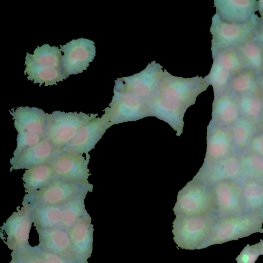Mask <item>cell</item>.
Here are the masks:
<instances>
[{"label": "cell", "instance_id": "obj_1", "mask_svg": "<svg viewBox=\"0 0 263 263\" xmlns=\"http://www.w3.org/2000/svg\"><path fill=\"white\" fill-rule=\"evenodd\" d=\"M62 51L57 46L44 44L37 46L33 54L27 52L24 74L28 80L40 86L57 85L67 78L62 68Z\"/></svg>", "mask_w": 263, "mask_h": 263}, {"label": "cell", "instance_id": "obj_2", "mask_svg": "<svg viewBox=\"0 0 263 263\" xmlns=\"http://www.w3.org/2000/svg\"><path fill=\"white\" fill-rule=\"evenodd\" d=\"M175 216L172 233L179 248L194 250L209 247L218 220L216 214L202 217Z\"/></svg>", "mask_w": 263, "mask_h": 263}, {"label": "cell", "instance_id": "obj_3", "mask_svg": "<svg viewBox=\"0 0 263 263\" xmlns=\"http://www.w3.org/2000/svg\"><path fill=\"white\" fill-rule=\"evenodd\" d=\"M173 210L175 215L202 217L216 214L212 187L193 179L178 192Z\"/></svg>", "mask_w": 263, "mask_h": 263}, {"label": "cell", "instance_id": "obj_4", "mask_svg": "<svg viewBox=\"0 0 263 263\" xmlns=\"http://www.w3.org/2000/svg\"><path fill=\"white\" fill-rule=\"evenodd\" d=\"M97 117V114L76 111L65 112L58 110L47 113L45 138L61 152L82 127Z\"/></svg>", "mask_w": 263, "mask_h": 263}, {"label": "cell", "instance_id": "obj_5", "mask_svg": "<svg viewBox=\"0 0 263 263\" xmlns=\"http://www.w3.org/2000/svg\"><path fill=\"white\" fill-rule=\"evenodd\" d=\"M90 183L55 180L49 185L35 192L26 194L22 205L29 207L42 205H62L79 196L92 192Z\"/></svg>", "mask_w": 263, "mask_h": 263}, {"label": "cell", "instance_id": "obj_6", "mask_svg": "<svg viewBox=\"0 0 263 263\" xmlns=\"http://www.w3.org/2000/svg\"><path fill=\"white\" fill-rule=\"evenodd\" d=\"M263 214L246 213L218 218L209 247L263 233Z\"/></svg>", "mask_w": 263, "mask_h": 263}, {"label": "cell", "instance_id": "obj_7", "mask_svg": "<svg viewBox=\"0 0 263 263\" xmlns=\"http://www.w3.org/2000/svg\"><path fill=\"white\" fill-rule=\"evenodd\" d=\"M63 53L62 58L64 74L70 75L82 73L87 69L96 56L95 43L93 41L80 38L60 45Z\"/></svg>", "mask_w": 263, "mask_h": 263}, {"label": "cell", "instance_id": "obj_8", "mask_svg": "<svg viewBox=\"0 0 263 263\" xmlns=\"http://www.w3.org/2000/svg\"><path fill=\"white\" fill-rule=\"evenodd\" d=\"M211 187L215 199L218 218L248 213L240 183L235 179L226 180Z\"/></svg>", "mask_w": 263, "mask_h": 263}, {"label": "cell", "instance_id": "obj_9", "mask_svg": "<svg viewBox=\"0 0 263 263\" xmlns=\"http://www.w3.org/2000/svg\"><path fill=\"white\" fill-rule=\"evenodd\" d=\"M90 155L61 153L49 163L52 166L56 180L89 183L88 165Z\"/></svg>", "mask_w": 263, "mask_h": 263}, {"label": "cell", "instance_id": "obj_10", "mask_svg": "<svg viewBox=\"0 0 263 263\" xmlns=\"http://www.w3.org/2000/svg\"><path fill=\"white\" fill-rule=\"evenodd\" d=\"M32 223L30 208L23 205L4 223L2 227L4 233L3 240L12 251L29 245V236Z\"/></svg>", "mask_w": 263, "mask_h": 263}, {"label": "cell", "instance_id": "obj_11", "mask_svg": "<svg viewBox=\"0 0 263 263\" xmlns=\"http://www.w3.org/2000/svg\"><path fill=\"white\" fill-rule=\"evenodd\" d=\"M110 126L103 115L101 117H96L80 129L61 153L89 154Z\"/></svg>", "mask_w": 263, "mask_h": 263}, {"label": "cell", "instance_id": "obj_12", "mask_svg": "<svg viewBox=\"0 0 263 263\" xmlns=\"http://www.w3.org/2000/svg\"><path fill=\"white\" fill-rule=\"evenodd\" d=\"M149 116L148 107L144 106L137 98L115 96L103 115L111 126L128 121H136Z\"/></svg>", "mask_w": 263, "mask_h": 263}, {"label": "cell", "instance_id": "obj_13", "mask_svg": "<svg viewBox=\"0 0 263 263\" xmlns=\"http://www.w3.org/2000/svg\"><path fill=\"white\" fill-rule=\"evenodd\" d=\"M91 222V217L87 213L66 230L76 263H88L87 259L91 256L93 241V226Z\"/></svg>", "mask_w": 263, "mask_h": 263}, {"label": "cell", "instance_id": "obj_14", "mask_svg": "<svg viewBox=\"0 0 263 263\" xmlns=\"http://www.w3.org/2000/svg\"><path fill=\"white\" fill-rule=\"evenodd\" d=\"M257 26L253 21L245 23H233L221 20L214 28L217 44L222 50L235 48L253 38Z\"/></svg>", "mask_w": 263, "mask_h": 263}, {"label": "cell", "instance_id": "obj_15", "mask_svg": "<svg viewBox=\"0 0 263 263\" xmlns=\"http://www.w3.org/2000/svg\"><path fill=\"white\" fill-rule=\"evenodd\" d=\"M232 145V133L227 127L211 123L208 127L206 152L202 166H210L229 156Z\"/></svg>", "mask_w": 263, "mask_h": 263}, {"label": "cell", "instance_id": "obj_16", "mask_svg": "<svg viewBox=\"0 0 263 263\" xmlns=\"http://www.w3.org/2000/svg\"><path fill=\"white\" fill-rule=\"evenodd\" d=\"M241 172L239 157L231 155L210 166H202L193 179L211 187L223 180L235 179Z\"/></svg>", "mask_w": 263, "mask_h": 263}, {"label": "cell", "instance_id": "obj_17", "mask_svg": "<svg viewBox=\"0 0 263 263\" xmlns=\"http://www.w3.org/2000/svg\"><path fill=\"white\" fill-rule=\"evenodd\" d=\"M39 248L62 257L68 263H76L71 241L66 230L59 227L44 228L36 226Z\"/></svg>", "mask_w": 263, "mask_h": 263}, {"label": "cell", "instance_id": "obj_18", "mask_svg": "<svg viewBox=\"0 0 263 263\" xmlns=\"http://www.w3.org/2000/svg\"><path fill=\"white\" fill-rule=\"evenodd\" d=\"M60 151L56 149L47 138L36 145L27 148L10 160V171L12 170H27L41 164L49 163Z\"/></svg>", "mask_w": 263, "mask_h": 263}, {"label": "cell", "instance_id": "obj_19", "mask_svg": "<svg viewBox=\"0 0 263 263\" xmlns=\"http://www.w3.org/2000/svg\"><path fill=\"white\" fill-rule=\"evenodd\" d=\"M17 132H26L45 138L47 129V113L37 107L20 106L10 111Z\"/></svg>", "mask_w": 263, "mask_h": 263}, {"label": "cell", "instance_id": "obj_20", "mask_svg": "<svg viewBox=\"0 0 263 263\" xmlns=\"http://www.w3.org/2000/svg\"><path fill=\"white\" fill-rule=\"evenodd\" d=\"M256 1L222 0L217 4L221 20L233 23H245L252 21L257 8Z\"/></svg>", "mask_w": 263, "mask_h": 263}, {"label": "cell", "instance_id": "obj_21", "mask_svg": "<svg viewBox=\"0 0 263 263\" xmlns=\"http://www.w3.org/2000/svg\"><path fill=\"white\" fill-rule=\"evenodd\" d=\"M187 106L166 99L153 102L148 107L151 116L164 121L180 136L183 132V116Z\"/></svg>", "mask_w": 263, "mask_h": 263}, {"label": "cell", "instance_id": "obj_22", "mask_svg": "<svg viewBox=\"0 0 263 263\" xmlns=\"http://www.w3.org/2000/svg\"><path fill=\"white\" fill-rule=\"evenodd\" d=\"M240 114L235 96L229 90L221 92L214 104V122L225 127L233 126Z\"/></svg>", "mask_w": 263, "mask_h": 263}, {"label": "cell", "instance_id": "obj_23", "mask_svg": "<svg viewBox=\"0 0 263 263\" xmlns=\"http://www.w3.org/2000/svg\"><path fill=\"white\" fill-rule=\"evenodd\" d=\"M22 179L26 194L35 192L56 180L53 167L50 163L41 164L26 170Z\"/></svg>", "mask_w": 263, "mask_h": 263}, {"label": "cell", "instance_id": "obj_24", "mask_svg": "<svg viewBox=\"0 0 263 263\" xmlns=\"http://www.w3.org/2000/svg\"><path fill=\"white\" fill-rule=\"evenodd\" d=\"M240 183L247 212L263 214V180L246 177Z\"/></svg>", "mask_w": 263, "mask_h": 263}, {"label": "cell", "instance_id": "obj_25", "mask_svg": "<svg viewBox=\"0 0 263 263\" xmlns=\"http://www.w3.org/2000/svg\"><path fill=\"white\" fill-rule=\"evenodd\" d=\"M29 208L35 227L40 226L44 228L59 227L63 217V205Z\"/></svg>", "mask_w": 263, "mask_h": 263}, {"label": "cell", "instance_id": "obj_26", "mask_svg": "<svg viewBox=\"0 0 263 263\" xmlns=\"http://www.w3.org/2000/svg\"><path fill=\"white\" fill-rule=\"evenodd\" d=\"M242 117L254 124L258 122L263 109V93L250 92L235 96Z\"/></svg>", "mask_w": 263, "mask_h": 263}, {"label": "cell", "instance_id": "obj_27", "mask_svg": "<svg viewBox=\"0 0 263 263\" xmlns=\"http://www.w3.org/2000/svg\"><path fill=\"white\" fill-rule=\"evenodd\" d=\"M247 67L258 75L263 73V47L253 38L235 47Z\"/></svg>", "mask_w": 263, "mask_h": 263}, {"label": "cell", "instance_id": "obj_28", "mask_svg": "<svg viewBox=\"0 0 263 263\" xmlns=\"http://www.w3.org/2000/svg\"><path fill=\"white\" fill-rule=\"evenodd\" d=\"M258 77L256 72L247 67L232 78L228 85L229 90L235 96L260 92Z\"/></svg>", "mask_w": 263, "mask_h": 263}, {"label": "cell", "instance_id": "obj_29", "mask_svg": "<svg viewBox=\"0 0 263 263\" xmlns=\"http://www.w3.org/2000/svg\"><path fill=\"white\" fill-rule=\"evenodd\" d=\"M255 127V124L242 117L233 126L231 132L233 144L237 152H241L249 147L254 135Z\"/></svg>", "mask_w": 263, "mask_h": 263}, {"label": "cell", "instance_id": "obj_30", "mask_svg": "<svg viewBox=\"0 0 263 263\" xmlns=\"http://www.w3.org/2000/svg\"><path fill=\"white\" fill-rule=\"evenodd\" d=\"M86 196L77 197L63 205L62 220L59 228L66 231L79 219L88 213L84 203Z\"/></svg>", "mask_w": 263, "mask_h": 263}, {"label": "cell", "instance_id": "obj_31", "mask_svg": "<svg viewBox=\"0 0 263 263\" xmlns=\"http://www.w3.org/2000/svg\"><path fill=\"white\" fill-rule=\"evenodd\" d=\"M215 62L229 71L233 77L247 68V66L235 48L221 50Z\"/></svg>", "mask_w": 263, "mask_h": 263}, {"label": "cell", "instance_id": "obj_32", "mask_svg": "<svg viewBox=\"0 0 263 263\" xmlns=\"http://www.w3.org/2000/svg\"><path fill=\"white\" fill-rule=\"evenodd\" d=\"M242 172L246 177L263 180V157L250 152L239 157Z\"/></svg>", "mask_w": 263, "mask_h": 263}, {"label": "cell", "instance_id": "obj_33", "mask_svg": "<svg viewBox=\"0 0 263 263\" xmlns=\"http://www.w3.org/2000/svg\"><path fill=\"white\" fill-rule=\"evenodd\" d=\"M11 256L17 263H45L35 246L30 245L13 251Z\"/></svg>", "mask_w": 263, "mask_h": 263}, {"label": "cell", "instance_id": "obj_34", "mask_svg": "<svg viewBox=\"0 0 263 263\" xmlns=\"http://www.w3.org/2000/svg\"><path fill=\"white\" fill-rule=\"evenodd\" d=\"M44 138L45 137L32 133L18 132L16 137V146L13 153V157L17 156L25 149L36 145Z\"/></svg>", "mask_w": 263, "mask_h": 263}, {"label": "cell", "instance_id": "obj_35", "mask_svg": "<svg viewBox=\"0 0 263 263\" xmlns=\"http://www.w3.org/2000/svg\"><path fill=\"white\" fill-rule=\"evenodd\" d=\"M233 77L231 73L215 62L211 72V80L214 86L219 90H224Z\"/></svg>", "mask_w": 263, "mask_h": 263}, {"label": "cell", "instance_id": "obj_36", "mask_svg": "<svg viewBox=\"0 0 263 263\" xmlns=\"http://www.w3.org/2000/svg\"><path fill=\"white\" fill-rule=\"evenodd\" d=\"M260 255L256 245L248 244L236 258L237 263H255Z\"/></svg>", "mask_w": 263, "mask_h": 263}, {"label": "cell", "instance_id": "obj_37", "mask_svg": "<svg viewBox=\"0 0 263 263\" xmlns=\"http://www.w3.org/2000/svg\"><path fill=\"white\" fill-rule=\"evenodd\" d=\"M250 152L263 157V131L254 135L249 145Z\"/></svg>", "mask_w": 263, "mask_h": 263}, {"label": "cell", "instance_id": "obj_38", "mask_svg": "<svg viewBox=\"0 0 263 263\" xmlns=\"http://www.w3.org/2000/svg\"><path fill=\"white\" fill-rule=\"evenodd\" d=\"M35 247L45 263H68L58 255L43 250L37 246Z\"/></svg>", "mask_w": 263, "mask_h": 263}, {"label": "cell", "instance_id": "obj_39", "mask_svg": "<svg viewBox=\"0 0 263 263\" xmlns=\"http://www.w3.org/2000/svg\"><path fill=\"white\" fill-rule=\"evenodd\" d=\"M253 39L263 47V24L257 26Z\"/></svg>", "mask_w": 263, "mask_h": 263}, {"label": "cell", "instance_id": "obj_40", "mask_svg": "<svg viewBox=\"0 0 263 263\" xmlns=\"http://www.w3.org/2000/svg\"><path fill=\"white\" fill-rule=\"evenodd\" d=\"M255 245L258 249L260 254L263 255V240L260 239V242Z\"/></svg>", "mask_w": 263, "mask_h": 263}, {"label": "cell", "instance_id": "obj_41", "mask_svg": "<svg viewBox=\"0 0 263 263\" xmlns=\"http://www.w3.org/2000/svg\"><path fill=\"white\" fill-rule=\"evenodd\" d=\"M258 84L260 91L263 93V73L259 75Z\"/></svg>", "mask_w": 263, "mask_h": 263}, {"label": "cell", "instance_id": "obj_42", "mask_svg": "<svg viewBox=\"0 0 263 263\" xmlns=\"http://www.w3.org/2000/svg\"><path fill=\"white\" fill-rule=\"evenodd\" d=\"M258 8V11H259L261 14L263 15V0L259 1L257 2V8Z\"/></svg>", "mask_w": 263, "mask_h": 263}, {"label": "cell", "instance_id": "obj_43", "mask_svg": "<svg viewBox=\"0 0 263 263\" xmlns=\"http://www.w3.org/2000/svg\"><path fill=\"white\" fill-rule=\"evenodd\" d=\"M258 123H259V125L263 128V109L260 115Z\"/></svg>", "mask_w": 263, "mask_h": 263}, {"label": "cell", "instance_id": "obj_44", "mask_svg": "<svg viewBox=\"0 0 263 263\" xmlns=\"http://www.w3.org/2000/svg\"><path fill=\"white\" fill-rule=\"evenodd\" d=\"M9 263H17V262L14 259L12 258V260Z\"/></svg>", "mask_w": 263, "mask_h": 263}]
</instances>
